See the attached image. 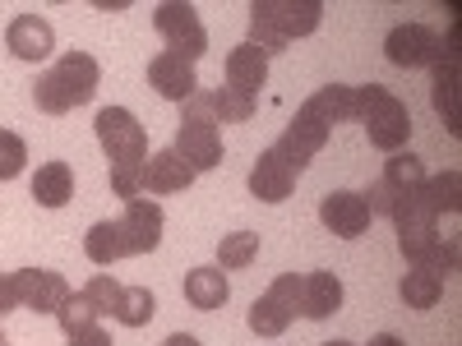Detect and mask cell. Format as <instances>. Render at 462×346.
Segmentation results:
<instances>
[{"label": "cell", "mask_w": 462, "mask_h": 346, "mask_svg": "<svg viewBox=\"0 0 462 346\" xmlns=\"http://www.w3.org/2000/svg\"><path fill=\"white\" fill-rule=\"evenodd\" d=\"M352 111H356V88H346V84H324V88H315L310 97L296 106V121L282 130V139L273 143V152L300 176V171L324 152L333 125L352 121Z\"/></svg>", "instance_id": "1"}, {"label": "cell", "mask_w": 462, "mask_h": 346, "mask_svg": "<svg viewBox=\"0 0 462 346\" xmlns=\"http://www.w3.org/2000/svg\"><path fill=\"white\" fill-rule=\"evenodd\" d=\"M97 84H102V65L97 56L88 51H65L51 69H42L32 79V102L37 111H47V115H65L74 106H84L97 97Z\"/></svg>", "instance_id": "2"}, {"label": "cell", "mask_w": 462, "mask_h": 346, "mask_svg": "<svg viewBox=\"0 0 462 346\" xmlns=\"http://www.w3.org/2000/svg\"><path fill=\"white\" fill-rule=\"evenodd\" d=\"M324 19L319 0H254L250 5V47L263 56L287 51L291 37H310Z\"/></svg>", "instance_id": "3"}, {"label": "cell", "mask_w": 462, "mask_h": 346, "mask_svg": "<svg viewBox=\"0 0 462 346\" xmlns=\"http://www.w3.org/2000/svg\"><path fill=\"white\" fill-rule=\"evenodd\" d=\"M352 121L365 125L370 143L379 152H402V143L411 139V111L398 93H389L383 84H361L356 88V111Z\"/></svg>", "instance_id": "4"}, {"label": "cell", "mask_w": 462, "mask_h": 346, "mask_svg": "<svg viewBox=\"0 0 462 346\" xmlns=\"http://www.w3.org/2000/svg\"><path fill=\"white\" fill-rule=\"evenodd\" d=\"M93 130H97L102 152L111 158V171H116V167H143V162H148V134H143V125H139L134 111H125V106H102L97 121H93Z\"/></svg>", "instance_id": "5"}, {"label": "cell", "mask_w": 462, "mask_h": 346, "mask_svg": "<svg viewBox=\"0 0 462 346\" xmlns=\"http://www.w3.org/2000/svg\"><path fill=\"white\" fill-rule=\"evenodd\" d=\"M152 28H158V37L167 42V51L189 60V65L208 51V28L199 23V10L185 5V0H162V5L152 10Z\"/></svg>", "instance_id": "6"}, {"label": "cell", "mask_w": 462, "mask_h": 346, "mask_svg": "<svg viewBox=\"0 0 462 346\" xmlns=\"http://www.w3.org/2000/svg\"><path fill=\"white\" fill-rule=\"evenodd\" d=\"M300 314V278L296 273H278L254 305H250V332L259 337H282L291 328V319Z\"/></svg>", "instance_id": "7"}, {"label": "cell", "mask_w": 462, "mask_h": 346, "mask_svg": "<svg viewBox=\"0 0 462 346\" xmlns=\"http://www.w3.org/2000/svg\"><path fill=\"white\" fill-rule=\"evenodd\" d=\"M426 180V162L416 158V152H393L389 162H383V171L374 176V185L365 189V204H370V213L379 217H389V208L402 199V195H411V189Z\"/></svg>", "instance_id": "8"}, {"label": "cell", "mask_w": 462, "mask_h": 346, "mask_svg": "<svg viewBox=\"0 0 462 346\" xmlns=\"http://www.w3.org/2000/svg\"><path fill=\"white\" fill-rule=\"evenodd\" d=\"M383 56H389L398 69H420V65H435L444 56H453V42L444 47L439 32L426 23H398L389 37H383Z\"/></svg>", "instance_id": "9"}, {"label": "cell", "mask_w": 462, "mask_h": 346, "mask_svg": "<svg viewBox=\"0 0 462 346\" xmlns=\"http://www.w3.org/2000/svg\"><path fill=\"white\" fill-rule=\"evenodd\" d=\"M319 222L333 231L337 241H356L370 231L374 213L365 204V195H356V189H333V195L319 199Z\"/></svg>", "instance_id": "10"}, {"label": "cell", "mask_w": 462, "mask_h": 346, "mask_svg": "<svg viewBox=\"0 0 462 346\" xmlns=\"http://www.w3.org/2000/svg\"><path fill=\"white\" fill-rule=\"evenodd\" d=\"M14 291H19V310H32V314H56L69 300V282L51 273V268H19Z\"/></svg>", "instance_id": "11"}, {"label": "cell", "mask_w": 462, "mask_h": 346, "mask_svg": "<svg viewBox=\"0 0 462 346\" xmlns=\"http://www.w3.org/2000/svg\"><path fill=\"white\" fill-rule=\"evenodd\" d=\"M176 152H180V162L195 171V176H204V171H217L222 167V134H217V125H204V121H180L176 125V143H171Z\"/></svg>", "instance_id": "12"}, {"label": "cell", "mask_w": 462, "mask_h": 346, "mask_svg": "<svg viewBox=\"0 0 462 346\" xmlns=\"http://www.w3.org/2000/svg\"><path fill=\"white\" fill-rule=\"evenodd\" d=\"M116 222H121V236H125V254H152V250H158L162 245V208L158 204H152V199H130L125 204V213L121 217H116Z\"/></svg>", "instance_id": "13"}, {"label": "cell", "mask_w": 462, "mask_h": 346, "mask_svg": "<svg viewBox=\"0 0 462 346\" xmlns=\"http://www.w3.org/2000/svg\"><path fill=\"white\" fill-rule=\"evenodd\" d=\"M5 47H10L19 60L37 65V60H47V56L56 51V28H51L42 14H14V23H10V32H5Z\"/></svg>", "instance_id": "14"}, {"label": "cell", "mask_w": 462, "mask_h": 346, "mask_svg": "<svg viewBox=\"0 0 462 346\" xmlns=\"http://www.w3.org/2000/svg\"><path fill=\"white\" fill-rule=\"evenodd\" d=\"M291 189H296V171L278 158L273 148H263L259 162L250 167V195H254L259 204H287Z\"/></svg>", "instance_id": "15"}, {"label": "cell", "mask_w": 462, "mask_h": 346, "mask_svg": "<svg viewBox=\"0 0 462 346\" xmlns=\"http://www.w3.org/2000/svg\"><path fill=\"white\" fill-rule=\"evenodd\" d=\"M148 88H158V97H167V102H185L189 93L199 88L195 65L180 60V56H171V51L152 56V60H148Z\"/></svg>", "instance_id": "16"}, {"label": "cell", "mask_w": 462, "mask_h": 346, "mask_svg": "<svg viewBox=\"0 0 462 346\" xmlns=\"http://www.w3.org/2000/svg\"><path fill=\"white\" fill-rule=\"evenodd\" d=\"M189 185H195V171L180 162L176 148H162L143 162V195H180Z\"/></svg>", "instance_id": "17"}, {"label": "cell", "mask_w": 462, "mask_h": 346, "mask_svg": "<svg viewBox=\"0 0 462 346\" xmlns=\"http://www.w3.org/2000/svg\"><path fill=\"white\" fill-rule=\"evenodd\" d=\"M222 69H226V88H236L245 97H259V88L268 84V56L259 47H250V42L231 47Z\"/></svg>", "instance_id": "18"}, {"label": "cell", "mask_w": 462, "mask_h": 346, "mask_svg": "<svg viewBox=\"0 0 462 346\" xmlns=\"http://www.w3.org/2000/svg\"><path fill=\"white\" fill-rule=\"evenodd\" d=\"M337 310H342V278L337 273H305L300 278V314L324 323Z\"/></svg>", "instance_id": "19"}, {"label": "cell", "mask_w": 462, "mask_h": 346, "mask_svg": "<svg viewBox=\"0 0 462 346\" xmlns=\"http://www.w3.org/2000/svg\"><path fill=\"white\" fill-rule=\"evenodd\" d=\"M180 291H185V300L195 305V310L213 314V310H222V305H226V296H231V282H226V273H222L217 263H208V268H189Z\"/></svg>", "instance_id": "20"}, {"label": "cell", "mask_w": 462, "mask_h": 346, "mask_svg": "<svg viewBox=\"0 0 462 346\" xmlns=\"http://www.w3.org/2000/svg\"><path fill=\"white\" fill-rule=\"evenodd\" d=\"M32 199L42 208H65L74 199V167L69 162H42L32 176Z\"/></svg>", "instance_id": "21"}, {"label": "cell", "mask_w": 462, "mask_h": 346, "mask_svg": "<svg viewBox=\"0 0 462 346\" xmlns=\"http://www.w3.org/2000/svg\"><path fill=\"white\" fill-rule=\"evenodd\" d=\"M84 254H88L97 268H111V263L130 259V254H125V236H121V222H93L88 236H84Z\"/></svg>", "instance_id": "22"}, {"label": "cell", "mask_w": 462, "mask_h": 346, "mask_svg": "<svg viewBox=\"0 0 462 346\" xmlns=\"http://www.w3.org/2000/svg\"><path fill=\"white\" fill-rule=\"evenodd\" d=\"M398 296L407 310H435L439 296H444V278L430 273V268H411V273H402L398 282Z\"/></svg>", "instance_id": "23"}, {"label": "cell", "mask_w": 462, "mask_h": 346, "mask_svg": "<svg viewBox=\"0 0 462 346\" xmlns=\"http://www.w3.org/2000/svg\"><path fill=\"white\" fill-rule=\"evenodd\" d=\"M254 259H259V236H254V231H231V236L217 241V268H222V273L250 268Z\"/></svg>", "instance_id": "24"}, {"label": "cell", "mask_w": 462, "mask_h": 346, "mask_svg": "<svg viewBox=\"0 0 462 346\" xmlns=\"http://www.w3.org/2000/svg\"><path fill=\"white\" fill-rule=\"evenodd\" d=\"M152 314H158V300H152L148 287H125L121 300H116V323H125V328H143Z\"/></svg>", "instance_id": "25"}, {"label": "cell", "mask_w": 462, "mask_h": 346, "mask_svg": "<svg viewBox=\"0 0 462 346\" xmlns=\"http://www.w3.org/2000/svg\"><path fill=\"white\" fill-rule=\"evenodd\" d=\"M56 323H60V332L65 337H74V332H84V328H93L97 323V310H93V300L84 296V291H69V300L56 310Z\"/></svg>", "instance_id": "26"}, {"label": "cell", "mask_w": 462, "mask_h": 346, "mask_svg": "<svg viewBox=\"0 0 462 346\" xmlns=\"http://www.w3.org/2000/svg\"><path fill=\"white\" fill-rule=\"evenodd\" d=\"M213 106H217V121L222 125H245L250 115H254V97H245L236 88H217L213 93Z\"/></svg>", "instance_id": "27"}, {"label": "cell", "mask_w": 462, "mask_h": 346, "mask_svg": "<svg viewBox=\"0 0 462 346\" xmlns=\"http://www.w3.org/2000/svg\"><path fill=\"white\" fill-rule=\"evenodd\" d=\"M439 69H435V111L448 121V130L457 134V106H453V56H444V60H435Z\"/></svg>", "instance_id": "28"}, {"label": "cell", "mask_w": 462, "mask_h": 346, "mask_svg": "<svg viewBox=\"0 0 462 346\" xmlns=\"http://www.w3.org/2000/svg\"><path fill=\"white\" fill-rule=\"evenodd\" d=\"M121 291H125V287L116 282L111 273H93V278H88V287H84V296L93 300L97 319H102V314H116V300H121Z\"/></svg>", "instance_id": "29"}, {"label": "cell", "mask_w": 462, "mask_h": 346, "mask_svg": "<svg viewBox=\"0 0 462 346\" xmlns=\"http://www.w3.org/2000/svg\"><path fill=\"white\" fill-rule=\"evenodd\" d=\"M28 162V143L14 130H0V180H14Z\"/></svg>", "instance_id": "30"}, {"label": "cell", "mask_w": 462, "mask_h": 346, "mask_svg": "<svg viewBox=\"0 0 462 346\" xmlns=\"http://www.w3.org/2000/svg\"><path fill=\"white\" fill-rule=\"evenodd\" d=\"M10 310H19V291H14V273H0V319Z\"/></svg>", "instance_id": "31"}, {"label": "cell", "mask_w": 462, "mask_h": 346, "mask_svg": "<svg viewBox=\"0 0 462 346\" xmlns=\"http://www.w3.org/2000/svg\"><path fill=\"white\" fill-rule=\"evenodd\" d=\"M69 346H116V341H111V332H106V328H97V323H93V328H84V332H74V337H69Z\"/></svg>", "instance_id": "32"}, {"label": "cell", "mask_w": 462, "mask_h": 346, "mask_svg": "<svg viewBox=\"0 0 462 346\" xmlns=\"http://www.w3.org/2000/svg\"><path fill=\"white\" fill-rule=\"evenodd\" d=\"M370 346H407L398 332H379V337H370Z\"/></svg>", "instance_id": "33"}, {"label": "cell", "mask_w": 462, "mask_h": 346, "mask_svg": "<svg viewBox=\"0 0 462 346\" xmlns=\"http://www.w3.org/2000/svg\"><path fill=\"white\" fill-rule=\"evenodd\" d=\"M162 346H199V337H189V332H171Z\"/></svg>", "instance_id": "34"}, {"label": "cell", "mask_w": 462, "mask_h": 346, "mask_svg": "<svg viewBox=\"0 0 462 346\" xmlns=\"http://www.w3.org/2000/svg\"><path fill=\"white\" fill-rule=\"evenodd\" d=\"M324 346H352V341H324Z\"/></svg>", "instance_id": "35"}, {"label": "cell", "mask_w": 462, "mask_h": 346, "mask_svg": "<svg viewBox=\"0 0 462 346\" xmlns=\"http://www.w3.org/2000/svg\"><path fill=\"white\" fill-rule=\"evenodd\" d=\"M0 346H10V337H5V332H0Z\"/></svg>", "instance_id": "36"}]
</instances>
